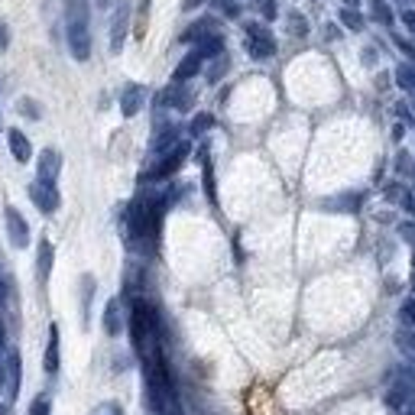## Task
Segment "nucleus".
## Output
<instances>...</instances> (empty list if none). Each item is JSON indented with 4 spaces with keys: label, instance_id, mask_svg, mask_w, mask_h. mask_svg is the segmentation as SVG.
Wrapping results in <instances>:
<instances>
[{
    "label": "nucleus",
    "instance_id": "nucleus-1",
    "mask_svg": "<svg viewBox=\"0 0 415 415\" xmlns=\"http://www.w3.org/2000/svg\"><path fill=\"white\" fill-rule=\"evenodd\" d=\"M143 373H146V396H149L153 412L156 415H179V396H176V386H172L166 357L156 354V357L143 360Z\"/></svg>",
    "mask_w": 415,
    "mask_h": 415
},
{
    "label": "nucleus",
    "instance_id": "nucleus-2",
    "mask_svg": "<svg viewBox=\"0 0 415 415\" xmlns=\"http://www.w3.org/2000/svg\"><path fill=\"white\" fill-rule=\"evenodd\" d=\"M130 344L140 354V360H149L159 354V315L149 302H134L130 311Z\"/></svg>",
    "mask_w": 415,
    "mask_h": 415
},
{
    "label": "nucleus",
    "instance_id": "nucleus-3",
    "mask_svg": "<svg viewBox=\"0 0 415 415\" xmlns=\"http://www.w3.org/2000/svg\"><path fill=\"white\" fill-rule=\"evenodd\" d=\"M65 36L69 52L78 62L91 59V29H88V0H69L65 4Z\"/></svg>",
    "mask_w": 415,
    "mask_h": 415
},
{
    "label": "nucleus",
    "instance_id": "nucleus-4",
    "mask_svg": "<svg viewBox=\"0 0 415 415\" xmlns=\"http://www.w3.org/2000/svg\"><path fill=\"white\" fill-rule=\"evenodd\" d=\"M383 402L389 412H409L415 406V366H396Z\"/></svg>",
    "mask_w": 415,
    "mask_h": 415
},
{
    "label": "nucleus",
    "instance_id": "nucleus-5",
    "mask_svg": "<svg viewBox=\"0 0 415 415\" xmlns=\"http://www.w3.org/2000/svg\"><path fill=\"white\" fill-rule=\"evenodd\" d=\"M244 46L250 52V59H273L276 56V39L263 23H246L244 26Z\"/></svg>",
    "mask_w": 415,
    "mask_h": 415
},
{
    "label": "nucleus",
    "instance_id": "nucleus-6",
    "mask_svg": "<svg viewBox=\"0 0 415 415\" xmlns=\"http://www.w3.org/2000/svg\"><path fill=\"white\" fill-rule=\"evenodd\" d=\"M189 153H191L189 143H176V146H172L169 153H162V159L153 166L149 179H169V176H176V172L182 169V162L189 159Z\"/></svg>",
    "mask_w": 415,
    "mask_h": 415
},
{
    "label": "nucleus",
    "instance_id": "nucleus-7",
    "mask_svg": "<svg viewBox=\"0 0 415 415\" xmlns=\"http://www.w3.org/2000/svg\"><path fill=\"white\" fill-rule=\"evenodd\" d=\"M4 221H7L10 244H14L16 250H26V246H29V224H26V218H23L16 208H7V211H4Z\"/></svg>",
    "mask_w": 415,
    "mask_h": 415
},
{
    "label": "nucleus",
    "instance_id": "nucleus-8",
    "mask_svg": "<svg viewBox=\"0 0 415 415\" xmlns=\"http://www.w3.org/2000/svg\"><path fill=\"white\" fill-rule=\"evenodd\" d=\"M29 198H33V204L43 214H56L59 204H62V198H59L56 185H43V182H33V185H29Z\"/></svg>",
    "mask_w": 415,
    "mask_h": 415
},
{
    "label": "nucleus",
    "instance_id": "nucleus-9",
    "mask_svg": "<svg viewBox=\"0 0 415 415\" xmlns=\"http://www.w3.org/2000/svg\"><path fill=\"white\" fill-rule=\"evenodd\" d=\"M59 172H62V156H59V149H43L39 153V162H36V182L43 185H56Z\"/></svg>",
    "mask_w": 415,
    "mask_h": 415
},
{
    "label": "nucleus",
    "instance_id": "nucleus-10",
    "mask_svg": "<svg viewBox=\"0 0 415 415\" xmlns=\"http://www.w3.org/2000/svg\"><path fill=\"white\" fill-rule=\"evenodd\" d=\"M4 373H7V396L16 399L20 393V380H23V364H20V351H4Z\"/></svg>",
    "mask_w": 415,
    "mask_h": 415
},
{
    "label": "nucleus",
    "instance_id": "nucleus-11",
    "mask_svg": "<svg viewBox=\"0 0 415 415\" xmlns=\"http://www.w3.org/2000/svg\"><path fill=\"white\" fill-rule=\"evenodd\" d=\"M143 101H146V91L140 85H127L124 94H120V114L124 117H136L143 111Z\"/></svg>",
    "mask_w": 415,
    "mask_h": 415
},
{
    "label": "nucleus",
    "instance_id": "nucleus-12",
    "mask_svg": "<svg viewBox=\"0 0 415 415\" xmlns=\"http://www.w3.org/2000/svg\"><path fill=\"white\" fill-rule=\"evenodd\" d=\"M201 62H204V59L198 56V52H189V56H185L182 62L176 65V71H172V81H176V85H185L189 78H195L198 71H201Z\"/></svg>",
    "mask_w": 415,
    "mask_h": 415
},
{
    "label": "nucleus",
    "instance_id": "nucleus-13",
    "mask_svg": "<svg viewBox=\"0 0 415 415\" xmlns=\"http://www.w3.org/2000/svg\"><path fill=\"white\" fill-rule=\"evenodd\" d=\"M127 23H130V10L120 4V10L114 14V23H111V52H120L124 36H127Z\"/></svg>",
    "mask_w": 415,
    "mask_h": 415
},
{
    "label": "nucleus",
    "instance_id": "nucleus-14",
    "mask_svg": "<svg viewBox=\"0 0 415 415\" xmlns=\"http://www.w3.org/2000/svg\"><path fill=\"white\" fill-rule=\"evenodd\" d=\"M7 143H10V153H14V159L16 162H29L33 159V146H29V140H26V134L23 130H7Z\"/></svg>",
    "mask_w": 415,
    "mask_h": 415
},
{
    "label": "nucleus",
    "instance_id": "nucleus-15",
    "mask_svg": "<svg viewBox=\"0 0 415 415\" xmlns=\"http://www.w3.org/2000/svg\"><path fill=\"white\" fill-rule=\"evenodd\" d=\"M159 104H169V107H176V111H189V107H191V91H185L182 85H172V88H166V91L159 94Z\"/></svg>",
    "mask_w": 415,
    "mask_h": 415
},
{
    "label": "nucleus",
    "instance_id": "nucleus-16",
    "mask_svg": "<svg viewBox=\"0 0 415 415\" xmlns=\"http://www.w3.org/2000/svg\"><path fill=\"white\" fill-rule=\"evenodd\" d=\"M43 366L49 376L59 373V324L49 328V341H46V357H43Z\"/></svg>",
    "mask_w": 415,
    "mask_h": 415
},
{
    "label": "nucleus",
    "instance_id": "nucleus-17",
    "mask_svg": "<svg viewBox=\"0 0 415 415\" xmlns=\"http://www.w3.org/2000/svg\"><path fill=\"white\" fill-rule=\"evenodd\" d=\"M52 244L49 240H43L39 244V254H36V276H39V282H46L49 279V273H52Z\"/></svg>",
    "mask_w": 415,
    "mask_h": 415
},
{
    "label": "nucleus",
    "instance_id": "nucleus-18",
    "mask_svg": "<svg viewBox=\"0 0 415 415\" xmlns=\"http://www.w3.org/2000/svg\"><path fill=\"white\" fill-rule=\"evenodd\" d=\"M120 328H124V318H120V299H111L104 309V331L111 338H117Z\"/></svg>",
    "mask_w": 415,
    "mask_h": 415
},
{
    "label": "nucleus",
    "instance_id": "nucleus-19",
    "mask_svg": "<svg viewBox=\"0 0 415 415\" xmlns=\"http://www.w3.org/2000/svg\"><path fill=\"white\" fill-rule=\"evenodd\" d=\"M208 36H214V20H198L182 33V43H201Z\"/></svg>",
    "mask_w": 415,
    "mask_h": 415
},
{
    "label": "nucleus",
    "instance_id": "nucleus-20",
    "mask_svg": "<svg viewBox=\"0 0 415 415\" xmlns=\"http://www.w3.org/2000/svg\"><path fill=\"white\" fill-rule=\"evenodd\" d=\"M393 341H396V347H399V351L415 364V331H412V328H399Z\"/></svg>",
    "mask_w": 415,
    "mask_h": 415
},
{
    "label": "nucleus",
    "instance_id": "nucleus-21",
    "mask_svg": "<svg viewBox=\"0 0 415 415\" xmlns=\"http://www.w3.org/2000/svg\"><path fill=\"white\" fill-rule=\"evenodd\" d=\"M195 52H198L201 59H214V56H221V52H224V39H221L218 33H214V36H208V39H201Z\"/></svg>",
    "mask_w": 415,
    "mask_h": 415
},
{
    "label": "nucleus",
    "instance_id": "nucleus-22",
    "mask_svg": "<svg viewBox=\"0 0 415 415\" xmlns=\"http://www.w3.org/2000/svg\"><path fill=\"white\" fill-rule=\"evenodd\" d=\"M396 85L406 94H415V65H396Z\"/></svg>",
    "mask_w": 415,
    "mask_h": 415
},
{
    "label": "nucleus",
    "instance_id": "nucleus-23",
    "mask_svg": "<svg viewBox=\"0 0 415 415\" xmlns=\"http://www.w3.org/2000/svg\"><path fill=\"white\" fill-rule=\"evenodd\" d=\"M370 16L376 23H383V26H389V23H393V10H389L386 0H370Z\"/></svg>",
    "mask_w": 415,
    "mask_h": 415
},
{
    "label": "nucleus",
    "instance_id": "nucleus-24",
    "mask_svg": "<svg viewBox=\"0 0 415 415\" xmlns=\"http://www.w3.org/2000/svg\"><path fill=\"white\" fill-rule=\"evenodd\" d=\"M386 198H389V201H399L402 208H406V211H415L412 195H409V191L402 189V185H389V189H386Z\"/></svg>",
    "mask_w": 415,
    "mask_h": 415
},
{
    "label": "nucleus",
    "instance_id": "nucleus-25",
    "mask_svg": "<svg viewBox=\"0 0 415 415\" xmlns=\"http://www.w3.org/2000/svg\"><path fill=\"white\" fill-rule=\"evenodd\" d=\"M91 296H94V279L85 276V282H81V318H85V324H88V309H91Z\"/></svg>",
    "mask_w": 415,
    "mask_h": 415
},
{
    "label": "nucleus",
    "instance_id": "nucleus-26",
    "mask_svg": "<svg viewBox=\"0 0 415 415\" xmlns=\"http://www.w3.org/2000/svg\"><path fill=\"white\" fill-rule=\"evenodd\" d=\"M341 23H344L347 29H354V33H360V29H364V16H360L357 10H344V7H341Z\"/></svg>",
    "mask_w": 415,
    "mask_h": 415
},
{
    "label": "nucleus",
    "instance_id": "nucleus-27",
    "mask_svg": "<svg viewBox=\"0 0 415 415\" xmlns=\"http://www.w3.org/2000/svg\"><path fill=\"white\" fill-rule=\"evenodd\" d=\"M26 415H52V402L49 396H36L33 402H29V412Z\"/></svg>",
    "mask_w": 415,
    "mask_h": 415
},
{
    "label": "nucleus",
    "instance_id": "nucleus-28",
    "mask_svg": "<svg viewBox=\"0 0 415 415\" xmlns=\"http://www.w3.org/2000/svg\"><path fill=\"white\" fill-rule=\"evenodd\" d=\"M204 162V195H208V201H218V191H214V176H211V162Z\"/></svg>",
    "mask_w": 415,
    "mask_h": 415
},
{
    "label": "nucleus",
    "instance_id": "nucleus-29",
    "mask_svg": "<svg viewBox=\"0 0 415 415\" xmlns=\"http://www.w3.org/2000/svg\"><path fill=\"white\" fill-rule=\"evenodd\" d=\"M214 127V117H211V114H198V117L195 120H191V134H204V130H211Z\"/></svg>",
    "mask_w": 415,
    "mask_h": 415
},
{
    "label": "nucleus",
    "instance_id": "nucleus-30",
    "mask_svg": "<svg viewBox=\"0 0 415 415\" xmlns=\"http://www.w3.org/2000/svg\"><path fill=\"white\" fill-rule=\"evenodd\" d=\"M399 318L409 324V328H415V299H406V302L399 305Z\"/></svg>",
    "mask_w": 415,
    "mask_h": 415
},
{
    "label": "nucleus",
    "instance_id": "nucleus-31",
    "mask_svg": "<svg viewBox=\"0 0 415 415\" xmlns=\"http://www.w3.org/2000/svg\"><path fill=\"white\" fill-rule=\"evenodd\" d=\"M289 29H292L296 36H305V33H309V23H305V16L289 14Z\"/></svg>",
    "mask_w": 415,
    "mask_h": 415
},
{
    "label": "nucleus",
    "instance_id": "nucleus-32",
    "mask_svg": "<svg viewBox=\"0 0 415 415\" xmlns=\"http://www.w3.org/2000/svg\"><path fill=\"white\" fill-rule=\"evenodd\" d=\"M91 415H124V409H120L117 402H101V406L94 409Z\"/></svg>",
    "mask_w": 415,
    "mask_h": 415
},
{
    "label": "nucleus",
    "instance_id": "nucleus-33",
    "mask_svg": "<svg viewBox=\"0 0 415 415\" xmlns=\"http://www.w3.org/2000/svg\"><path fill=\"white\" fill-rule=\"evenodd\" d=\"M393 43H396V46H399V49H402V52H406V56H409V59H412V62H415V46H412V43H409V39H402V36H393Z\"/></svg>",
    "mask_w": 415,
    "mask_h": 415
},
{
    "label": "nucleus",
    "instance_id": "nucleus-34",
    "mask_svg": "<svg viewBox=\"0 0 415 415\" xmlns=\"http://www.w3.org/2000/svg\"><path fill=\"white\" fill-rule=\"evenodd\" d=\"M260 14L266 20H276V0H260Z\"/></svg>",
    "mask_w": 415,
    "mask_h": 415
},
{
    "label": "nucleus",
    "instance_id": "nucleus-35",
    "mask_svg": "<svg viewBox=\"0 0 415 415\" xmlns=\"http://www.w3.org/2000/svg\"><path fill=\"white\" fill-rule=\"evenodd\" d=\"M399 20H402V26H406L409 33L415 36V10H402V16H399Z\"/></svg>",
    "mask_w": 415,
    "mask_h": 415
},
{
    "label": "nucleus",
    "instance_id": "nucleus-36",
    "mask_svg": "<svg viewBox=\"0 0 415 415\" xmlns=\"http://www.w3.org/2000/svg\"><path fill=\"white\" fill-rule=\"evenodd\" d=\"M20 111L26 114V117H39V111H36V104H33L29 98H23V101H20Z\"/></svg>",
    "mask_w": 415,
    "mask_h": 415
},
{
    "label": "nucleus",
    "instance_id": "nucleus-37",
    "mask_svg": "<svg viewBox=\"0 0 415 415\" xmlns=\"http://www.w3.org/2000/svg\"><path fill=\"white\" fill-rule=\"evenodd\" d=\"M402 234H406V240H409V244H412V266H415V227H402Z\"/></svg>",
    "mask_w": 415,
    "mask_h": 415
},
{
    "label": "nucleus",
    "instance_id": "nucleus-38",
    "mask_svg": "<svg viewBox=\"0 0 415 415\" xmlns=\"http://www.w3.org/2000/svg\"><path fill=\"white\" fill-rule=\"evenodd\" d=\"M7 43H10V33H7V23H0V52L7 49Z\"/></svg>",
    "mask_w": 415,
    "mask_h": 415
},
{
    "label": "nucleus",
    "instance_id": "nucleus-39",
    "mask_svg": "<svg viewBox=\"0 0 415 415\" xmlns=\"http://www.w3.org/2000/svg\"><path fill=\"white\" fill-rule=\"evenodd\" d=\"M218 10H221V14H227V16H237V4H224V0H221Z\"/></svg>",
    "mask_w": 415,
    "mask_h": 415
},
{
    "label": "nucleus",
    "instance_id": "nucleus-40",
    "mask_svg": "<svg viewBox=\"0 0 415 415\" xmlns=\"http://www.w3.org/2000/svg\"><path fill=\"white\" fill-rule=\"evenodd\" d=\"M204 0H182V10H195V7H201Z\"/></svg>",
    "mask_w": 415,
    "mask_h": 415
},
{
    "label": "nucleus",
    "instance_id": "nucleus-41",
    "mask_svg": "<svg viewBox=\"0 0 415 415\" xmlns=\"http://www.w3.org/2000/svg\"><path fill=\"white\" fill-rule=\"evenodd\" d=\"M341 7H344V10H357L360 0H341Z\"/></svg>",
    "mask_w": 415,
    "mask_h": 415
},
{
    "label": "nucleus",
    "instance_id": "nucleus-42",
    "mask_svg": "<svg viewBox=\"0 0 415 415\" xmlns=\"http://www.w3.org/2000/svg\"><path fill=\"white\" fill-rule=\"evenodd\" d=\"M7 383V373H4V354H0V386Z\"/></svg>",
    "mask_w": 415,
    "mask_h": 415
},
{
    "label": "nucleus",
    "instance_id": "nucleus-43",
    "mask_svg": "<svg viewBox=\"0 0 415 415\" xmlns=\"http://www.w3.org/2000/svg\"><path fill=\"white\" fill-rule=\"evenodd\" d=\"M4 341H7V334H4V324H0V354H4Z\"/></svg>",
    "mask_w": 415,
    "mask_h": 415
},
{
    "label": "nucleus",
    "instance_id": "nucleus-44",
    "mask_svg": "<svg viewBox=\"0 0 415 415\" xmlns=\"http://www.w3.org/2000/svg\"><path fill=\"white\" fill-rule=\"evenodd\" d=\"M7 299V286H4V279H0V302Z\"/></svg>",
    "mask_w": 415,
    "mask_h": 415
},
{
    "label": "nucleus",
    "instance_id": "nucleus-45",
    "mask_svg": "<svg viewBox=\"0 0 415 415\" xmlns=\"http://www.w3.org/2000/svg\"><path fill=\"white\" fill-rule=\"evenodd\" d=\"M406 415H415V406H412V409H409V412H406Z\"/></svg>",
    "mask_w": 415,
    "mask_h": 415
}]
</instances>
